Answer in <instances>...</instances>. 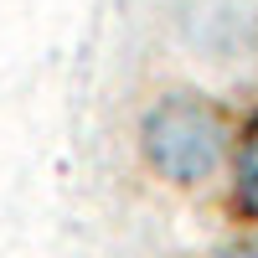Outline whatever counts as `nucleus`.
Returning <instances> with one entry per match:
<instances>
[{
    "label": "nucleus",
    "mask_w": 258,
    "mask_h": 258,
    "mask_svg": "<svg viewBox=\"0 0 258 258\" xmlns=\"http://www.w3.org/2000/svg\"><path fill=\"white\" fill-rule=\"evenodd\" d=\"M145 155L176 186H202L222 165V114L197 93H170L145 114Z\"/></svg>",
    "instance_id": "obj_1"
},
{
    "label": "nucleus",
    "mask_w": 258,
    "mask_h": 258,
    "mask_svg": "<svg viewBox=\"0 0 258 258\" xmlns=\"http://www.w3.org/2000/svg\"><path fill=\"white\" fill-rule=\"evenodd\" d=\"M238 202H243L248 217H258V119L248 129L243 150H238Z\"/></svg>",
    "instance_id": "obj_2"
},
{
    "label": "nucleus",
    "mask_w": 258,
    "mask_h": 258,
    "mask_svg": "<svg viewBox=\"0 0 258 258\" xmlns=\"http://www.w3.org/2000/svg\"><path fill=\"white\" fill-rule=\"evenodd\" d=\"M217 258H258V243H238V248H227V253H217Z\"/></svg>",
    "instance_id": "obj_3"
}]
</instances>
